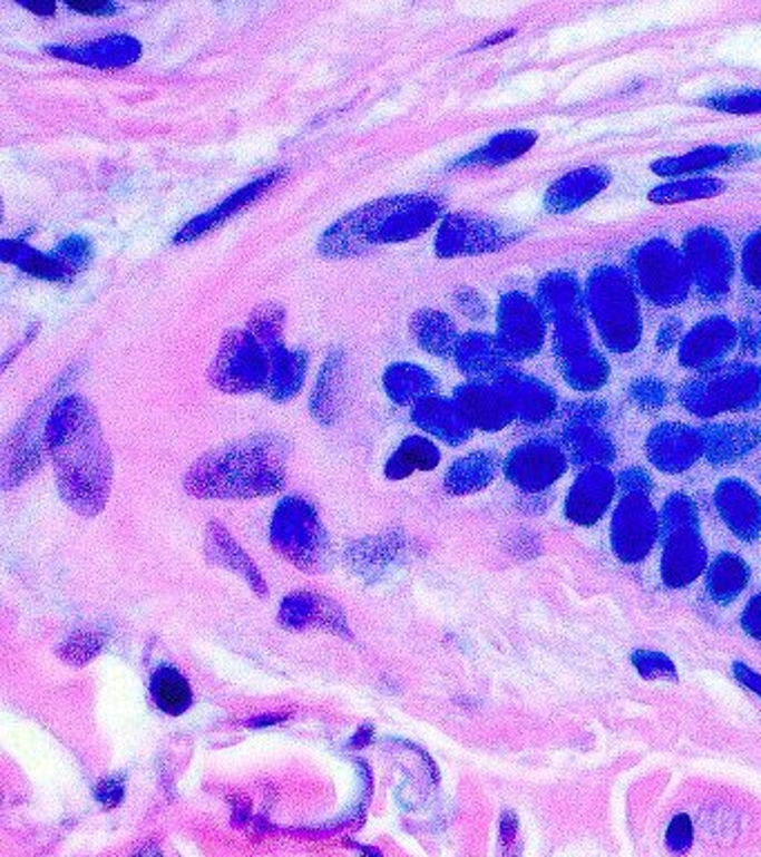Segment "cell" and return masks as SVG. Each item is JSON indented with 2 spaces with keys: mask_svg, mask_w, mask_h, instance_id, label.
<instances>
[{
  "mask_svg": "<svg viewBox=\"0 0 761 857\" xmlns=\"http://www.w3.org/2000/svg\"><path fill=\"white\" fill-rule=\"evenodd\" d=\"M679 402L696 418L757 409L761 407V364L725 362L696 373L679 389Z\"/></svg>",
  "mask_w": 761,
  "mask_h": 857,
  "instance_id": "3957f363",
  "label": "cell"
},
{
  "mask_svg": "<svg viewBox=\"0 0 761 857\" xmlns=\"http://www.w3.org/2000/svg\"><path fill=\"white\" fill-rule=\"evenodd\" d=\"M438 451L427 442V440H420V438H413V440H407L400 449V454L396 456V460H391V465H407L409 471L413 469H431L436 467L438 462Z\"/></svg>",
  "mask_w": 761,
  "mask_h": 857,
  "instance_id": "74e56055",
  "label": "cell"
},
{
  "mask_svg": "<svg viewBox=\"0 0 761 857\" xmlns=\"http://www.w3.org/2000/svg\"><path fill=\"white\" fill-rule=\"evenodd\" d=\"M739 347V327L725 315H710L685 331L676 360L687 371H710L725 364L728 356Z\"/></svg>",
  "mask_w": 761,
  "mask_h": 857,
  "instance_id": "9c48e42d",
  "label": "cell"
},
{
  "mask_svg": "<svg viewBox=\"0 0 761 857\" xmlns=\"http://www.w3.org/2000/svg\"><path fill=\"white\" fill-rule=\"evenodd\" d=\"M739 347L743 353H754L761 349V313L743 318L739 324Z\"/></svg>",
  "mask_w": 761,
  "mask_h": 857,
  "instance_id": "ab89813d",
  "label": "cell"
},
{
  "mask_svg": "<svg viewBox=\"0 0 761 857\" xmlns=\"http://www.w3.org/2000/svg\"><path fill=\"white\" fill-rule=\"evenodd\" d=\"M645 451L656 469L665 474H681L705 454V442L701 429L696 427L663 422L647 436Z\"/></svg>",
  "mask_w": 761,
  "mask_h": 857,
  "instance_id": "8fae6325",
  "label": "cell"
},
{
  "mask_svg": "<svg viewBox=\"0 0 761 857\" xmlns=\"http://www.w3.org/2000/svg\"><path fill=\"white\" fill-rule=\"evenodd\" d=\"M734 672L739 674V681H743L745 685H750L752 690H757V692H761V679L759 681H754V674L745 668V665H734Z\"/></svg>",
  "mask_w": 761,
  "mask_h": 857,
  "instance_id": "7dc6e473",
  "label": "cell"
},
{
  "mask_svg": "<svg viewBox=\"0 0 761 857\" xmlns=\"http://www.w3.org/2000/svg\"><path fill=\"white\" fill-rule=\"evenodd\" d=\"M658 527V518L654 514L652 503L645 494H623L616 512H614V547L623 554H643L650 543H654V534Z\"/></svg>",
  "mask_w": 761,
  "mask_h": 857,
  "instance_id": "5bb4252c",
  "label": "cell"
},
{
  "mask_svg": "<svg viewBox=\"0 0 761 857\" xmlns=\"http://www.w3.org/2000/svg\"><path fill=\"white\" fill-rule=\"evenodd\" d=\"M538 142V133L534 130H507L489 139L478 150L458 159L451 168H496L511 164L527 155Z\"/></svg>",
  "mask_w": 761,
  "mask_h": 857,
  "instance_id": "cb8c5ba5",
  "label": "cell"
},
{
  "mask_svg": "<svg viewBox=\"0 0 761 857\" xmlns=\"http://www.w3.org/2000/svg\"><path fill=\"white\" fill-rule=\"evenodd\" d=\"M616 491V478L605 465H592L580 471L572 485L565 503V512L574 523L592 525L596 523Z\"/></svg>",
  "mask_w": 761,
  "mask_h": 857,
  "instance_id": "2e32d148",
  "label": "cell"
},
{
  "mask_svg": "<svg viewBox=\"0 0 761 857\" xmlns=\"http://www.w3.org/2000/svg\"><path fill=\"white\" fill-rule=\"evenodd\" d=\"M520 235H523L520 231L482 215H471V213L447 215L436 237V253L438 257H467V255L498 253L505 246L514 244Z\"/></svg>",
  "mask_w": 761,
  "mask_h": 857,
  "instance_id": "52a82bcc",
  "label": "cell"
},
{
  "mask_svg": "<svg viewBox=\"0 0 761 857\" xmlns=\"http://www.w3.org/2000/svg\"><path fill=\"white\" fill-rule=\"evenodd\" d=\"M445 215V202L433 195H400L367 204L338 224L320 240L324 257H355L373 249L409 242L427 233Z\"/></svg>",
  "mask_w": 761,
  "mask_h": 857,
  "instance_id": "6da1fadb",
  "label": "cell"
},
{
  "mask_svg": "<svg viewBox=\"0 0 761 857\" xmlns=\"http://www.w3.org/2000/svg\"><path fill=\"white\" fill-rule=\"evenodd\" d=\"M681 253L699 295L708 302L725 300L736 273V257L728 235L712 226L692 228L683 235Z\"/></svg>",
  "mask_w": 761,
  "mask_h": 857,
  "instance_id": "5b68a950",
  "label": "cell"
},
{
  "mask_svg": "<svg viewBox=\"0 0 761 857\" xmlns=\"http://www.w3.org/2000/svg\"><path fill=\"white\" fill-rule=\"evenodd\" d=\"M743 627L752 634V636H761V596H754L748 605V612L743 616Z\"/></svg>",
  "mask_w": 761,
  "mask_h": 857,
  "instance_id": "bcb514c9",
  "label": "cell"
},
{
  "mask_svg": "<svg viewBox=\"0 0 761 857\" xmlns=\"http://www.w3.org/2000/svg\"><path fill=\"white\" fill-rule=\"evenodd\" d=\"M714 503L723 520L739 538H754L761 534V496L743 480H721L714 491Z\"/></svg>",
  "mask_w": 761,
  "mask_h": 857,
  "instance_id": "ac0fdd59",
  "label": "cell"
},
{
  "mask_svg": "<svg viewBox=\"0 0 761 857\" xmlns=\"http://www.w3.org/2000/svg\"><path fill=\"white\" fill-rule=\"evenodd\" d=\"M612 184V173L605 166H587L558 177L545 193L543 204L552 215H567L589 204Z\"/></svg>",
  "mask_w": 761,
  "mask_h": 857,
  "instance_id": "9a60e30c",
  "label": "cell"
},
{
  "mask_svg": "<svg viewBox=\"0 0 761 857\" xmlns=\"http://www.w3.org/2000/svg\"><path fill=\"white\" fill-rule=\"evenodd\" d=\"M462 416L471 427H480L485 431H500L516 418V409L511 398L496 382L469 380L467 384L456 389L453 396Z\"/></svg>",
  "mask_w": 761,
  "mask_h": 857,
  "instance_id": "7c38bea8",
  "label": "cell"
},
{
  "mask_svg": "<svg viewBox=\"0 0 761 857\" xmlns=\"http://www.w3.org/2000/svg\"><path fill=\"white\" fill-rule=\"evenodd\" d=\"M153 690H155V699L159 703V708H164L166 712H173V714H179L188 708L191 703V690L184 681L182 674H177L175 670H164L155 676V683H153Z\"/></svg>",
  "mask_w": 761,
  "mask_h": 857,
  "instance_id": "836d02e7",
  "label": "cell"
},
{
  "mask_svg": "<svg viewBox=\"0 0 761 857\" xmlns=\"http://www.w3.org/2000/svg\"><path fill=\"white\" fill-rule=\"evenodd\" d=\"M26 10L39 14V17H55L57 14V6L55 3H23Z\"/></svg>",
  "mask_w": 761,
  "mask_h": 857,
  "instance_id": "c3c4849f",
  "label": "cell"
},
{
  "mask_svg": "<svg viewBox=\"0 0 761 857\" xmlns=\"http://www.w3.org/2000/svg\"><path fill=\"white\" fill-rule=\"evenodd\" d=\"M627 273L643 300L656 309H674L690 295L692 277L681 249L663 237L647 240L627 255Z\"/></svg>",
  "mask_w": 761,
  "mask_h": 857,
  "instance_id": "277c9868",
  "label": "cell"
},
{
  "mask_svg": "<svg viewBox=\"0 0 761 857\" xmlns=\"http://www.w3.org/2000/svg\"><path fill=\"white\" fill-rule=\"evenodd\" d=\"M68 8L72 12L90 14V17H108L119 10L115 3H108V0H101V3H68Z\"/></svg>",
  "mask_w": 761,
  "mask_h": 857,
  "instance_id": "f6af8a7d",
  "label": "cell"
},
{
  "mask_svg": "<svg viewBox=\"0 0 761 857\" xmlns=\"http://www.w3.org/2000/svg\"><path fill=\"white\" fill-rule=\"evenodd\" d=\"M585 315L594 324L601 344L616 356L632 353L643 338L641 295L627 269L603 264L583 282Z\"/></svg>",
  "mask_w": 761,
  "mask_h": 857,
  "instance_id": "7a4b0ae2",
  "label": "cell"
},
{
  "mask_svg": "<svg viewBox=\"0 0 761 857\" xmlns=\"http://www.w3.org/2000/svg\"><path fill=\"white\" fill-rule=\"evenodd\" d=\"M752 150L745 146H701L692 153L676 155V157H661L650 164V171L658 177H670V179H683V177H701L708 175L710 171L730 166L734 162H745Z\"/></svg>",
  "mask_w": 761,
  "mask_h": 857,
  "instance_id": "d6986e66",
  "label": "cell"
},
{
  "mask_svg": "<svg viewBox=\"0 0 761 857\" xmlns=\"http://www.w3.org/2000/svg\"><path fill=\"white\" fill-rule=\"evenodd\" d=\"M289 175V171L284 168H277L273 173H269L266 177H260L255 179L251 186H244L242 191H237L235 195H231L226 202H222L217 208L204 213L202 217L193 220L191 224H186L182 228V233L175 237V244H188L202 235H206L208 231L222 226L224 222H228L231 217H235L237 213H242L246 206L255 204L260 197H264L277 182H282L284 177Z\"/></svg>",
  "mask_w": 761,
  "mask_h": 857,
  "instance_id": "ffe728a7",
  "label": "cell"
},
{
  "mask_svg": "<svg viewBox=\"0 0 761 857\" xmlns=\"http://www.w3.org/2000/svg\"><path fill=\"white\" fill-rule=\"evenodd\" d=\"M605 402L601 400H574V402H563V413L567 416L569 422H601L605 418Z\"/></svg>",
  "mask_w": 761,
  "mask_h": 857,
  "instance_id": "f35d334b",
  "label": "cell"
},
{
  "mask_svg": "<svg viewBox=\"0 0 761 857\" xmlns=\"http://www.w3.org/2000/svg\"><path fill=\"white\" fill-rule=\"evenodd\" d=\"M616 485L623 489V494H650V478L641 469H627L618 476Z\"/></svg>",
  "mask_w": 761,
  "mask_h": 857,
  "instance_id": "7bdbcfd3",
  "label": "cell"
},
{
  "mask_svg": "<svg viewBox=\"0 0 761 857\" xmlns=\"http://www.w3.org/2000/svg\"><path fill=\"white\" fill-rule=\"evenodd\" d=\"M627 398L632 400V405H636L638 409L647 411V413H654L658 411L665 400H667V389L665 384L654 378V376H643V378H636L630 382L627 387Z\"/></svg>",
  "mask_w": 761,
  "mask_h": 857,
  "instance_id": "d590c367",
  "label": "cell"
},
{
  "mask_svg": "<svg viewBox=\"0 0 761 857\" xmlns=\"http://www.w3.org/2000/svg\"><path fill=\"white\" fill-rule=\"evenodd\" d=\"M534 302L552 327L585 315L583 284L572 271L558 269L547 273L536 286Z\"/></svg>",
  "mask_w": 761,
  "mask_h": 857,
  "instance_id": "e0dca14e",
  "label": "cell"
},
{
  "mask_svg": "<svg viewBox=\"0 0 761 857\" xmlns=\"http://www.w3.org/2000/svg\"><path fill=\"white\" fill-rule=\"evenodd\" d=\"M705 442V458L712 465H725L748 456L761 442V427L757 425H712L701 427Z\"/></svg>",
  "mask_w": 761,
  "mask_h": 857,
  "instance_id": "603a6c76",
  "label": "cell"
},
{
  "mask_svg": "<svg viewBox=\"0 0 761 857\" xmlns=\"http://www.w3.org/2000/svg\"><path fill=\"white\" fill-rule=\"evenodd\" d=\"M453 358L465 376L480 382H494L511 364L496 335L487 333L462 335Z\"/></svg>",
  "mask_w": 761,
  "mask_h": 857,
  "instance_id": "7402d4cb",
  "label": "cell"
},
{
  "mask_svg": "<svg viewBox=\"0 0 761 857\" xmlns=\"http://www.w3.org/2000/svg\"><path fill=\"white\" fill-rule=\"evenodd\" d=\"M699 104L725 115H761V88L719 90L699 99Z\"/></svg>",
  "mask_w": 761,
  "mask_h": 857,
  "instance_id": "1f68e13d",
  "label": "cell"
},
{
  "mask_svg": "<svg viewBox=\"0 0 761 857\" xmlns=\"http://www.w3.org/2000/svg\"><path fill=\"white\" fill-rule=\"evenodd\" d=\"M411 331L425 351L438 358L456 356L460 335L447 315L438 311H420L411 322Z\"/></svg>",
  "mask_w": 761,
  "mask_h": 857,
  "instance_id": "83f0119b",
  "label": "cell"
},
{
  "mask_svg": "<svg viewBox=\"0 0 761 857\" xmlns=\"http://www.w3.org/2000/svg\"><path fill=\"white\" fill-rule=\"evenodd\" d=\"M456 300H458V306H460V311H462L465 315H469V318H474V320L485 318L487 306H485V300H482L476 291H467V289H465V291H458Z\"/></svg>",
  "mask_w": 761,
  "mask_h": 857,
  "instance_id": "ee69618b",
  "label": "cell"
},
{
  "mask_svg": "<svg viewBox=\"0 0 761 857\" xmlns=\"http://www.w3.org/2000/svg\"><path fill=\"white\" fill-rule=\"evenodd\" d=\"M556 364L565 384L578 393H594L609 380V362L596 347L560 358Z\"/></svg>",
  "mask_w": 761,
  "mask_h": 857,
  "instance_id": "484cf974",
  "label": "cell"
},
{
  "mask_svg": "<svg viewBox=\"0 0 761 857\" xmlns=\"http://www.w3.org/2000/svg\"><path fill=\"white\" fill-rule=\"evenodd\" d=\"M496 471V460L489 454H474L460 462L449 474V487L451 491L465 494V491H476L485 487Z\"/></svg>",
  "mask_w": 761,
  "mask_h": 857,
  "instance_id": "4dcf8cb0",
  "label": "cell"
},
{
  "mask_svg": "<svg viewBox=\"0 0 761 857\" xmlns=\"http://www.w3.org/2000/svg\"><path fill=\"white\" fill-rule=\"evenodd\" d=\"M46 52H50L52 57H59V59H68V61H77V64H86V66H95V68H121V66H130L139 59L142 46L130 37L113 35V37H106V39L95 41V43L57 46V48H48Z\"/></svg>",
  "mask_w": 761,
  "mask_h": 857,
  "instance_id": "44dd1931",
  "label": "cell"
},
{
  "mask_svg": "<svg viewBox=\"0 0 761 857\" xmlns=\"http://www.w3.org/2000/svg\"><path fill=\"white\" fill-rule=\"evenodd\" d=\"M496 340L509 362L531 360L540 353L547 340V320L534 298L520 291H509L498 302Z\"/></svg>",
  "mask_w": 761,
  "mask_h": 857,
  "instance_id": "8992f818",
  "label": "cell"
},
{
  "mask_svg": "<svg viewBox=\"0 0 761 857\" xmlns=\"http://www.w3.org/2000/svg\"><path fill=\"white\" fill-rule=\"evenodd\" d=\"M494 382L503 387L505 393L511 398L516 418H520L523 422L540 425V422H547L558 411L556 391L531 373L518 371L509 364Z\"/></svg>",
  "mask_w": 761,
  "mask_h": 857,
  "instance_id": "4fadbf2b",
  "label": "cell"
},
{
  "mask_svg": "<svg viewBox=\"0 0 761 857\" xmlns=\"http://www.w3.org/2000/svg\"><path fill=\"white\" fill-rule=\"evenodd\" d=\"M567 471V454L552 438H536L511 451L505 465L507 478L527 491H540L554 485Z\"/></svg>",
  "mask_w": 761,
  "mask_h": 857,
  "instance_id": "30bf717a",
  "label": "cell"
},
{
  "mask_svg": "<svg viewBox=\"0 0 761 857\" xmlns=\"http://www.w3.org/2000/svg\"><path fill=\"white\" fill-rule=\"evenodd\" d=\"M342 376H344V358L340 351H335L329 356L326 367H324L322 378H320V384H318V391H315L313 409L318 416H322V409H329L331 400L342 393V387H344Z\"/></svg>",
  "mask_w": 761,
  "mask_h": 857,
  "instance_id": "e575fe53",
  "label": "cell"
},
{
  "mask_svg": "<svg viewBox=\"0 0 761 857\" xmlns=\"http://www.w3.org/2000/svg\"><path fill=\"white\" fill-rule=\"evenodd\" d=\"M683 335H685V331H683L681 320H679V318H670V320H665V322L658 327L654 344H656V349H658L661 353H667V351L674 349V347L679 349Z\"/></svg>",
  "mask_w": 761,
  "mask_h": 857,
  "instance_id": "60d3db41",
  "label": "cell"
},
{
  "mask_svg": "<svg viewBox=\"0 0 761 857\" xmlns=\"http://www.w3.org/2000/svg\"><path fill=\"white\" fill-rule=\"evenodd\" d=\"M741 280L750 291L761 293V228L750 233L741 246Z\"/></svg>",
  "mask_w": 761,
  "mask_h": 857,
  "instance_id": "8d00e7d4",
  "label": "cell"
},
{
  "mask_svg": "<svg viewBox=\"0 0 761 857\" xmlns=\"http://www.w3.org/2000/svg\"><path fill=\"white\" fill-rule=\"evenodd\" d=\"M725 193V184L716 177H683L674 179L667 184H661L647 193V199L658 206H670V204H685V202H701V199H712Z\"/></svg>",
  "mask_w": 761,
  "mask_h": 857,
  "instance_id": "f1b7e54d",
  "label": "cell"
},
{
  "mask_svg": "<svg viewBox=\"0 0 761 857\" xmlns=\"http://www.w3.org/2000/svg\"><path fill=\"white\" fill-rule=\"evenodd\" d=\"M692 844V824H690V817L685 815H679L670 828H667V846L674 850V853H683L685 848H690Z\"/></svg>",
  "mask_w": 761,
  "mask_h": 857,
  "instance_id": "b9f144b4",
  "label": "cell"
},
{
  "mask_svg": "<svg viewBox=\"0 0 761 857\" xmlns=\"http://www.w3.org/2000/svg\"><path fill=\"white\" fill-rule=\"evenodd\" d=\"M416 422H420L422 427H427L429 431H433L436 436L453 445L467 440L471 434V425L462 416L456 400H445L436 396L420 402L416 411Z\"/></svg>",
  "mask_w": 761,
  "mask_h": 857,
  "instance_id": "4316f807",
  "label": "cell"
},
{
  "mask_svg": "<svg viewBox=\"0 0 761 857\" xmlns=\"http://www.w3.org/2000/svg\"><path fill=\"white\" fill-rule=\"evenodd\" d=\"M589 347H594V342H592V333L587 327V315H580V318H574V320H567V322H560L554 327L552 349H554L556 360L580 353Z\"/></svg>",
  "mask_w": 761,
  "mask_h": 857,
  "instance_id": "d6a6232c",
  "label": "cell"
},
{
  "mask_svg": "<svg viewBox=\"0 0 761 857\" xmlns=\"http://www.w3.org/2000/svg\"><path fill=\"white\" fill-rule=\"evenodd\" d=\"M565 454L578 465H607L614 460L616 449L609 436L596 422H567L560 434Z\"/></svg>",
  "mask_w": 761,
  "mask_h": 857,
  "instance_id": "d4e9b609",
  "label": "cell"
},
{
  "mask_svg": "<svg viewBox=\"0 0 761 857\" xmlns=\"http://www.w3.org/2000/svg\"><path fill=\"white\" fill-rule=\"evenodd\" d=\"M10 249L3 246V260L14 262L21 271L52 282H70L77 273H81L95 255V246L86 237H68L64 240L55 253L46 255L39 253L23 242H6Z\"/></svg>",
  "mask_w": 761,
  "mask_h": 857,
  "instance_id": "ba28073f",
  "label": "cell"
},
{
  "mask_svg": "<svg viewBox=\"0 0 761 857\" xmlns=\"http://www.w3.org/2000/svg\"><path fill=\"white\" fill-rule=\"evenodd\" d=\"M384 384H387L389 396L396 398L398 402H413V400L425 402L427 398H433V393L438 389V382L431 378V373H427L420 367H411V364L391 367L387 371Z\"/></svg>",
  "mask_w": 761,
  "mask_h": 857,
  "instance_id": "f546056e",
  "label": "cell"
}]
</instances>
